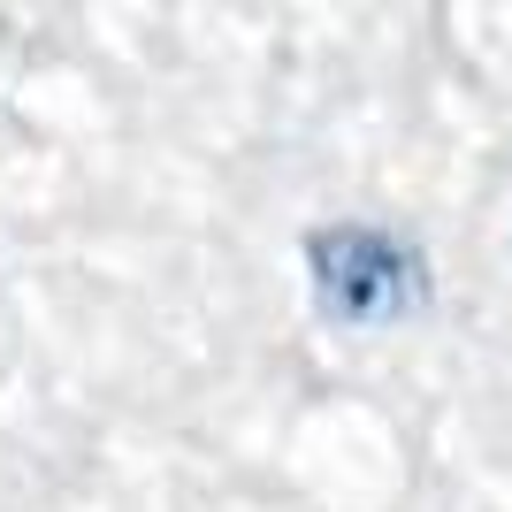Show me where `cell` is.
Returning a JSON list of instances; mask_svg holds the SVG:
<instances>
[{
    "label": "cell",
    "mask_w": 512,
    "mask_h": 512,
    "mask_svg": "<svg viewBox=\"0 0 512 512\" xmlns=\"http://www.w3.org/2000/svg\"><path fill=\"white\" fill-rule=\"evenodd\" d=\"M306 260V291H314V314L344 337H367V329H406L436 306V268L413 237L383 230V222H314L299 237Z\"/></svg>",
    "instance_id": "1"
}]
</instances>
